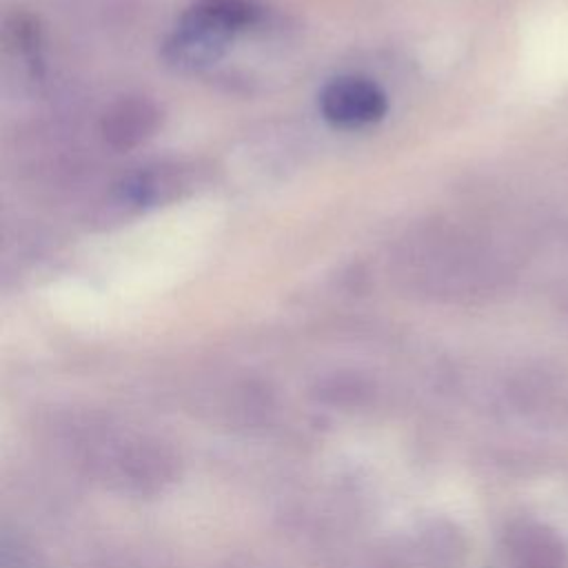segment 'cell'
Segmentation results:
<instances>
[{
	"instance_id": "6da1fadb",
	"label": "cell",
	"mask_w": 568,
	"mask_h": 568,
	"mask_svg": "<svg viewBox=\"0 0 568 568\" xmlns=\"http://www.w3.org/2000/svg\"><path fill=\"white\" fill-rule=\"evenodd\" d=\"M388 109L386 93L368 78L342 75L320 93L322 115L342 129H359L379 122Z\"/></svg>"
},
{
	"instance_id": "7a4b0ae2",
	"label": "cell",
	"mask_w": 568,
	"mask_h": 568,
	"mask_svg": "<svg viewBox=\"0 0 568 568\" xmlns=\"http://www.w3.org/2000/svg\"><path fill=\"white\" fill-rule=\"evenodd\" d=\"M257 18L260 7L253 0H197L178 27L193 29L197 36L224 49L237 31L255 24Z\"/></svg>"
},
{
	"instance_id": "3957f363",
	"label": "cell",
	"mask_w": 568,
	"mask_h": 568,
	"mask_svg": "<svg viewBox=\"0 0 568 568\" xmlns=\"http://www.w3.org/2000/svg\"><path fill=\"white\" fill-rule=\"evenodd\" d=\"M160 124V109L146 98H122L102 118L104 140L120 151L133 149Z\"/></svg>"
}]
</instances>
